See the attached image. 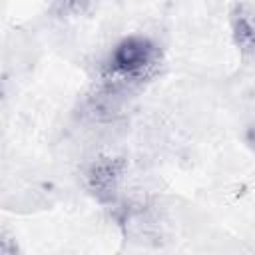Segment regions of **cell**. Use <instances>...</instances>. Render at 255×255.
<instances>
[{
  "instance_id": "1",
  "label": "cell",
  "mask_w": 255,
  "mask_h": 255,
  "mask_svg": "<svg viewBox=\"0 0 255 255\" xmlns=\"http://www.w3.org/2000/svg\"><path fill=\"white\" fill-rule=\"evenodd\" d=\"M159 64V48L141 34L122 38L106 62V80L120 84H137L149 78Z\"/></svg>"
},
{
  "instance_id": "2",
  "label": "cell",
  "mask_w": 255,
  "mask_h": 255,
  "mask_svg": "<svg viewBox=\"0 0 255 255\" xmlns=\"http://www.w3.org/2000/svg\"><path fill=\"white\" fill-rule=\"evenodd\" d=\"M124 171V161L118 157H98L90 163V167L86 169V183L88 189L98 197V199H106L112 197L118 181L122 177Z\"/></svg>"
},
{
  "instance_id": "3",
  "label": "cell",
  "mask_w": 255,
  "mask_h": 255,
  "mask_svg": "<svg viewBox=\"0 0 255 255\" xmlns=\"http://www.w3.org/2000/svg\"><path fill=\"white\" fill-rule=\"evenodd\" d=\"M231 36L239 52H255V10L245 4H237L231 12Z\"/></svg>"
},
{
  "instance_id": "4",
  "label": "cell",
  "mask_w": 255,
  "mask_h": 255,
  "mask_svg": "<svg viewBox=\"0 0 255 255\" xmlns=\"http://www.w3.org/2000/svg\"><path fill=\"white\" fill-rule=\"evenodd\" d=\"M98 0H58V6L64 14H72V16H78V14H84L86 10H90Z\"/></svg>"
},
{
  "instance_id": "5",
  "label": "cell",
  "mask_w": 255,
  "mask_h": 255,
  "mask_svg": "<svg viewBox=\"0 0 255 255\" xmlns=\"http://www.w3.org/2000/svg\"><path fill=\"white\" fill-rule=\"evenodd\" d=\"M18 247H16V241L12 237H8L6 233L0 235V255H16Z\"/></svg>"
}]
</instances>
